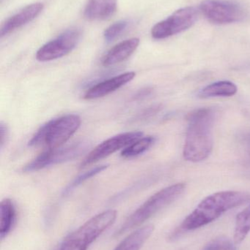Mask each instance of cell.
Instances as JSON below:
<instances>
[{"label":"cell","mask_w":250,"mask_h":250,"mask_svg":"<svg viewBox=\"0 0 250 250\" xmlns=\"http://www.w3.org/2000/svg\"><path fill=\"white\" fill-rule=\"evenodd\" d=\"M250 200L249 194L238 191H223L212 194L204 198L186 217L172 238L176 237L181 232L190 231L207 226L229 210L240 207Z\"/></svg>","instance_id":"cell-1"},{"label":"cell","mask_w":250,"mask_h":250,"mask_svg":"<svg viewBox=\"0 0 250 250\" xmlns=\"http://www.w3.org/2000/svg\"><path fill=\"white\" fill-rule=\"evenodd\" d=\"M214 115L211 108H201L188 116L189 125L183 152L185 160L198 163L211 154L214 146L212 127Z\"/></svg>","instance_id":"cell-2"},{"label":"cell","mask_w":250,"mask_h":250,"mask_svg":"<svg viewBox=\"0 0 250 250\" xmlns=\"http://www.w3.org/2000/svg\"><path fill=\"white\" fill-rule=\"evenodd\" d=\"M186 189V185L178 183L164 188L150 197L125 220L116 231V236L139 227L165 207L179 199Z\"/></svg>","instance_id":"cell-3"},{"label":"cell","mask_w":250,"mask_h":250,"mask_svg":"<svg viewBox=\"0 0 250 250\" xmlns=\"http://www.w3.org/2000/svg\"><path fill=\"white\" fill-rule=\"evenodd\" d=\"M80 125L81 118L76 114L54 119L41 126L29 141V146L43 147L46 150L63 146Z\"/></svg>","instance_id":"cell-4"},{"label":"cell","mask_w":250,"mask_h":250,"mask_svg":"<svg viewBox=\"0 0 250 250\" xmlns=\"http://www.w3.org/2000/svg\"><path fill=\"white\" fill-rule=\"evenodd\" d=\"M117 214L114 210H107L94 216L66 236L59 250H88L104 231L114 224Z\"/></svg>","instance_id":"cell-5"},{"label":"cell","mask_w":250,"mask_h":250,"mask_svg":"<svg viewBox=\"0 0 250 250\" xmlns=\"http://www.w3.org/2000/svg\"><path fill=\"white\" fill-rule=\"evenodd\" d=\"M90 147L91 144L88 141H80L66 146L47 149L25 166L23 171H36L48 166L70 161L86 152Z\"/></svg>","instance_id":"cell-6"},{"label":"cell","mask_w":250,"mask_h":250,"mask_svg":"<svg viewBox=\"0 0 250 250\" xmlns=\"http://www.w3.org/2000/svg\"><path fill=\"white\" fill-rule=\"evenodd\" d=\"M200 10L205 19L217 24L242 21L248 16L242 5L228 0H204Z\"/></svg>","instance_id":"cell-7"},{"label":"cell","mask_w":250,"mask_h":250,"mask_svg":"<svg viewBox=\"0 0 250 250\" xmlns=\"http://www.w3.org/2000/svg\"><path fill=\"white\" fill-rule=\"evenodd\" d=\"M198 17V12L193 7L179 9L171 16L154 25L151 35L154 39L170 38L192 27Z\"/></svg>","instance_id":"cell-8"},{"label":"cell","mask_w":250,"mask_h":250,"mask_svg":"<svg viewBox=\"0 0 250 250\" xmlns=\"http://www.w3.org/2000/svg\"><path fill=\"white\" fill-rule=\"evenodd\" d=\"M81 36L82 32L78 28L67 29L41 47L36 53L37 60L40 62L51 61L67 55L77 45Z\"/></svg>","instance_id":"cell-9"},{"label":"cell","mask_w":250,"mask_h":250,"mask_svg":"<svg viewBox=\"0 0 250 250\" xmlns=\"http://www.w3.org/2000/svg\"><path fill=\"white\" fill-rule=\"evenodd\" d=\"M142 132L134 131V132H125V133L119 134L115 136L112 137L109 139L106 140L104 142L97 146L87 156L81 164V167H85L91 166L93 163H97L102 159L106 158L108 156L111 155L113 153L116 152L118 150L126 148L136 140L142 138Z\"/></svg>","instance_id":"cell-10"},{"label":"cell","mask_w":250,"mask_h":250,"mask_svg":"<svg viewBox=\"0 0 250 250\" xmlns=\"http://www.w3.org/2000/svg\"><path fill=\"white\" fill-rule=\"evenodd\" d=\"M43 9L44 4L42 3H33L26 6L16 14L10 16L1 25L0 30L1 38L32 21L42 12Z\"/></svg>","instance_id":"cell-11"},{"label":"cell","mask_w":250,"mask_h":250,"mask_svg":"<svg viewBox=\"0 0 250 250\" xmlns=\"http://www.w3.org/2000/svg\"><path fill=\"white\" fill-rule=\"evenodd\" d=\"M135 76L136 73L135 72H127L107 79L90 88L85 92L84 98L85 100H95L107 96L112 92L120 89L129 82H132Z\"/></svg>","instance_id":"cell-12"},{"label":"cell","mask_w":250,"mask_h":250,"mask_svg":"<svg viewBox=\"0 0 250 250\" xmlns=\"http://www.w3.org/2000/svg\"><path fill=\"white\" fill-rule=\"evenodd\" d=\"M139 44V39L136 38L126 40L117 44L104 56L102 60L103 65L110 67L125 61L136 51Z\"/></svg>","instance_id":"cell-13"},{"label":"cell","mask_w":250,"mask_h":250,"mask_svg":"<svg viewBox=\"0 0 250 250\" xmlns=\"http://www.w3.org/2000/svg\"><path fill=\"white\" fill-rule=\"evenodd\" d=\"M117 0H88L84 16L89 21L104 20L113 16Z\"/></svg>","instance_id":"cell-14"},{"label":"cell","mask_w":250,"mask_h":250,"mask_svg":"<svg viewBox=\"0 0 250 250\" xmlns=\"http://www.w3.org/2000/svg\"><path fill=\"white\" fill-rule=\"evenodd\" d=\"M0 217V238L3 240L13 230L17 220L16 207L9 198H6L1 202Z\"/></svg>","instance_id":"cell-15"},{"label":"cell","mask_w":250,"mask_h":250,"mask_svg":"<svg viewBox=\"0 0 250 250\" xmlns=\"http://www.w3.org/2000/svg\"><path fill=\"white\" fill-rule=\"evenodd\" d=\"M154 226L148 225L136 229L123 239L114 250H139L154 232Z\"/></svg>","instance_id":"cell-16"},{"label":"cell","mask_w":250,"mask_h":250,"mask_svg":"<svg viewBox=\"0 0 250 250\" xmlns=\"http://www.w3.org/2000/svg\"><path fill=\"white\" fill-rule=\"evenodd\" d=\"M237 86L228 81L216 82L205 86L198 94V97L203 99L214 97H231L237 92Z\"/></svg>","instance_id":"cell-17"},{"label":"cell","mask_w":250,"mask_h":250,"mask_svg":"<svg viewBox=\"0 0 250 250\" xmlns=\"http://www.w3.org/2000/svg\"><path fill=\"white\" fill-rule=\"evenodd\" d=\"M250 232V204L241 211L236 220L234 230L235 244H240L245 240Z\"/></svg>","instance_id":"cell-18"},{"label":"cell","mask_w":250,"mask_h":250,"mask_svg":"<svg viewBox=\"0 0 250 250\" xmlns=\"http://www.w3.org/2000/svg\"><path fill=\"white\" fill-rule=\"evenodd\" d=\"M155 138L153 136L142 137L128 146L122 151L121 156L125 158L136 157L145 152L154 144Z\"/></svg>","instance_id":"cell-19"},{"label":"cell","mask_w":250,"mask_h":250,"mask_svg":"<svg viewBox=\"0 0 250 250\" xmlns=\"http://www.w3.org/2000/svg\"><path fill=\"white\" fill-rule=\"evenodd\" d=\"M107 167H108V166H106V165H104V166H97V167L90 170L89 171L85 172L83 174L78 176L77 178H76V179L64 189L63 195H64V196L69 195L75 188H77L78 186L82 185V183L86 182L87 180L91 179V178L93 177L95 175L104 171V170L107 168Z\"/></svg>","instance_id":"cell-20"},{"label":"cell","mask_w":250,"mask_h":250,"mask_svg":"<svg viewBox=\"0 0 250 250\" xmlns=\"http://www.w3.org/2000/svg\"><path fill=\"white\" fill-rule=\"evenodd\" d=\"M129 26L127 21H119L110 25L104 32V39L107 42H111L120 36Z\"/></svg>","instance_id":"cell-21"},{"label":"cell","mask_w":250,"mask_h":250,"mask_svg":"<svg viewBox=\"0 0 250 250\" xmlns=\"http://www.w3.org/2000/svg\"><path fill=\"white\" fill-rule=\"evenodd\" d=\"M202 250H236V248L230 239L219 237L210 242Z\"/></svg>","instance_id":"cell-22"},{"label":"cell","mask_w":250,"mask_h":250,"mask_svg":"<svg viewBox=\"0 0 250 250\" xmlns=\"http://www.w3.org/2000/svg\"><path fill=\"white\" fill-rule=\"evenodd\" d=\"M7 136V127L4 126L2 123L0 125V145L1 148L4 146V143L6 142V138Z\"/></svg>","instance_id":"cell-23"}]
</instances>
